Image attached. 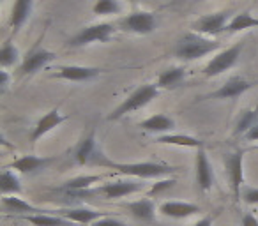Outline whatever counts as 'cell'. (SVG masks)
<instances>
[{
	"mask_svg": "<svg viewBox=\"0 0 258 226\" xmlns=\"http://www.w3.org/2000/svg\"><path fill=\"white\" fill-rule=\"evenodd\" d=\"M90 165L106 166V168L117 170L122 175L135 177V179H159V177L172 175L177 172L175 166L165 165V163H115L111 159L104 158L101 152H96L90 159Z\"/></svg>",
	"mask_w": 258,
	"mask_h": 226,
	"instance_id": "1",
	"label": "cell"
},
{
	"mask_svg": "<svg viewBox=\"0 0 258 226\" xmlns=\"http://www.w3.org/2000/svg\"><path fill=\"white\" fill-rule=\"evenodd\" d=\"M219 48V43L207 36H202V34L197 32H189L184 34L175 44V57H179L180 60H198V58L205 57V55L212 53Z\"/></svg>",
	"mask_w": 258,
	"mask_h": 226,
	"instance_id": "2",
	"label": "cell"
},
{
	"mask_svg": "<svg viewBox=\"0 0 258 226\" xmlns=\"http://www.w3.org/2000/svg\"><path fill=\"white\" fill-rule=\"evenodd\" d=\"M158 94H159L158 85H151V83L140 85L137 90H133V92L129 94V96L125 97L113 111H111L110 115H108V120H118L124 115H127V113H131V111L142 110V108L147 106L152 99H156Z\"/></svg>",
	"mask_w": 258,
	"mask_h": 226,
	"instance_id": "3",
	"label": "cell"
},
{
	"mask_svg": "<svg viewBox=\"0 0 258 226\" xmlns=\"http://www.w3.org/2000/svg\"><path fill=\"white\" fill-rule=\"evenodd\" d=\"M242 50H244V43H237V44H233V46L226 48V50L219 51V53L216 55V57H212L211 62L205 65L204 74L207 76V78H212V76H219L225 71H228V69H232L233 65L237 64V60H239L240 51Z\"/></svg>",
	"mask_w": 258,
	"mask_h": 226,
	"instance_id": "4",
	"label": "cell"
},
{
	"mask_svg": "<svg viewBox=\"0 0 258 226\" xmlns=\"http://www.w3.org/2000/svg\"><path fill=\"white\" fill-rule=\"evenodd\" d=\"M113 25H110V23H97V25L85 27L68 41V46L80 48L90 43H108L113 36Z\"/></svg>",
	"mask_w": 258,
	"mask_h": 226,
	"instance_id": "5",
	"label": "cell"
},
{
	"mask_svg": "<svg viewBox=\"0 0 258 226\" xmlns=\"http://www.w3.org/2000/svg\"><path fill=\"white\" fill-rule=\"evenodd\" d=\"M225 166L228 170V179H230L233 200L239 203L244 187V152L235 150L232 154H228L225 158Z\"/></svg>",
	"mask_w": 258,
	"mask_h": 226,
	"instance_id": "6",
	"label": "cell"
},
{
	"mask_svg": "<svg viewBox=\"0 0 258 226\" xmlns=\"http://www.w3.org/2000/svg\"><path fill=\"white\" fill-rule=\"evenodd\" d=\"M232 13L230 11H221V13H211V15H205L202 18H198L197 22L193 23V30L197 34H202V36H218V34L225 32L226 27H228V18Z\"/></svg>",
	"mask_w": 258,
	"mask_h": 226,
	"instance_id": "7",
	"label": "cell"
},
{
	"mask_svg": "<svg viewBox=\"0 0 258 226\" xmlns=\"http://www.w3.org/2000/svg\"><path fill=\"white\" fill-rule=\"evenodd\" d=\"M120 29L125 30V32H133V34H140V36H145V34H151L152 30L158 25V20L152 13L149 11H135L131 15H127L125 18L120 20Z\"/></svg>",
	"mask_w": 258,
	"mask_h": 226,
	"instance_id": "8",
	"label": "cell"
},
{
	"mask_svg": "<svg viewBox=\"0 0 258 226\" xmlns=\"http://www.w3.org/2000/svg\"><path fill=\"white\" fill-rule=\"evenodd\" d=\"M142 187H144V184L138 182V180L120 179V180H111V182L103 184L101 187H97V193L104 200H118V198L138 193V191H142Z\"/></svg>",
	"mask_w": 258,
	"mask_h": 226,
	"instance_id": "9",
	"label": "cell"
},
{
	"mask_svg": "<svg viewBox=\"0 0 258 226\" xmlns=\"http://www.w3.org/2000/svg\"><path fill=\"white\" fill-rule=\"evenodd\" d=\"M195 175H197V186L202 193H207L214 186V172L209 163V158L205 154V148L200 147L195 158Z\"/></svg>",
	"mask_w": 258,
	"mask_h": 226,
	"instance_id": "10",
	"label": "cell"
},
{
	"mask_svg": "<svg viewBox=\"0 0 258 226\" xmlns=\"http://www.w3.org/2000/svg\"><path fill=\"white\" fill-rule=\"evenodd\" d=\"M202 207L189 201H163L159 205V214L172 219H186L195 214H200Z\"/></svg>",
	"mask_w": 258,
	"mask_h": 226,
	"instance_id": "11",
	"label": "cell"
},
{
	"mask_svg": "<svg viewBox=\"0 0 258 226\" xmlns=\"http://www.w3.org/2000/svg\"><path fill=\"white\" fill-rule=\"evenodd\" d=\"M251 87H253L251 82L240 78V76H233V78H230L226 83H223L216 92H212L211 96H209V99H233V97L242 96Z\"/></svg>",
	"mask_w": 258,
	"mask_h": 226,
	"instance_id": "12",
	"label": "cell"
},
{
	"mask_svg": "<svg viewBox=\"0 0 258 226\" xmlns=\"http://www.w3.org/2000/svg\"><path fill=\"white\" fill-rule=\"evenodd\" d=\"M57 55L53 51H48V50H34L23 58L22 65H20V74H34L36 71H39L41 67H44L46 64H50Z\"/></svg>",
	"mask_w": 258,
	"mask_h": 226,
	"instance_id": "13",
	"label": "cell"
},
{
	"mask_svg": "<svg viewBox=\"0 0 258 226\" xmlns=\"http://www.w3.org/2000/svg\"><path fill=\"white\" fill-rule=\"evenodd\" d=\"M50 163H53V158H37V156H22V158L15 159L8 168L15 170L18 173H36L39 170H44Z\"/></svg>",
	"mask_w": 258,
	"mask_h": 226,
	"instance_id": "14",
	"label": "cell"
},
{
	"mask_svg": "<svg viewBox=\"0 0 258 226\" xmlns=\"http://www.w3.org/2000/svg\"><path fill=\"white\" fill-rule=\"evenodd\" d=\"M101 72L97 67H85V65H62L58 72H55V78L68 80V82H85V80L96 78Z\"/></svg>",
	"mask_w": 258,
	"mask_h": 226,
	"instance_id": "15",
	"label": "cell"
},
{
	"mask_svg": "<svg viewBox=\"0 0 258 226\" xmlns=\"http://www.w3.org/2000/svg\"><path fill=\"white\" fill-rule=\"evenodd\" d=\"M66 120V117L62 115L58 110H51L48 111L46 115L43 117V119L39 120V122L36 124V127H34L32 134H30V141L32 143H36L37 140H41V138L44 136V134H48L50 131H53L55 127H58L62 122Z\"/></svg>",
	"mask_w": 258,
	"mask_h": 226,
	"instance_id": "16",
	"label": "cell"
},
{
	"mask_svg": "<svg viewBox=\"0 0 258 226\" xmlns=\"http://www.w3.org/2000/svg\"><path fill=\"white\" fill-rule=\"evenodd\" d=\"M2 208L9 214H23V215H30V214H44L48 210H43L39 207H34L29 201L18 198V194H11V196H2Z\"/></svg>",
	"mask_w": 258,
	"mask_h": 226,
	"instance_id": "17",
	"label": "cell"
},
{
	"mask_svg": "<svg viewBox=\"0 0 258 226\" xmlns=\"http://www.w3.org/2000/svg\"><path fill=\"white\" fill-rule=\"evenodd\" d=\"M125 208L135 219L144 222H151L156 215V205L151 198H140V200L129 201V203H125Z\"/></svg>",
	"mask_w": 258,
	"mask_h": 226,
	"instance_id": "18",
	"label": "cell"
},
{
	"mask_svg": "<svg viewBox=\"0 0 258 226\" xmlns=\"http://www.w3.org/2000/svg\"><path fill=\"white\" fill-rule=\"evenodd\" d=\"M106 212L94 210V208L87 207H78V208H68V210H62V217L69 219L73 222H80V224H92L94 221L101 217H106Z\"/></svg>",
	"mask_w": 258,
	"mask_h": 226,
	"instance_id": "19",
	"label": "cell"
},
{
	"mask_svg": "<svg viewBox=\"0 0 258 226\" xmlns=\"http://www.w3.org/2000/svg\"><path fill=\"white\" fill-rule=\"evenodd\" d=\"M103 179H104L103 175H80V177H75V179L68 180L58 191H66L68 196H71V194H87L85 191L89 189L90 186L101 182Z\"/></svg>",
	"mask_w": 258,
	"mask_h": 226,
	"instance_id": "20",
	"label": "cell"
},
{
	"mask_svg": "<svg viewBox=\"0 0 258 226\" xmlns=\"http://www.w3.org/2000/svg\"><path fill=\"white\" fill-rule=\"evenodd\" d=\"M34 9V0H15L11 11V29L13 32H18L23 27V23L29 20V16L32 15Z\"/></svg>",
	"mask_w": 258,
	"mask_h": 226,
	"instance_id": "21",
	"label": "cell"
},
{
	"mask_svg": "<svg viewBox=\"0 0 258 226\" xmlns=\"http://www.w3.org/2000/svg\"><path fill=\"white\" fill-rule=\"evenodd\" d=\"M140 127L145 131H149V133H170V131L175 127V122H173L170 117L163 115V113H156V115L149 117V119H145L144 122H140Z\"/></svg>",
	"mask_w": 258,
	"mask_h": 226,
	"instance_id": "22",
	"label": "cell"
},
{
	"mask_svg": "<svg viewBox=\"0 0 258 226\" xmlns=\"http://www.w3.org/2000/svg\"><path fill=\"white\" fill-rule=\"evenodd\" d=\"M0 193L2 196H11V194H22L23 186L20 182L18 175L11 168H4L0 173Z\"/></svg>",
	"mask_w": 258,
	"mask_h": 226,
	"instance_id": "23",
	"label": "cell"
},
{
	"mask_svg": "<svg viewBox=\"0 0 258 226\" xmlns=\"http://www.w3.org/2000/svg\"><path fill=\"white\" fill-rule=\"evenodd\" d=\"M184 76H186V69L184 67H170L165 69L161 74L158 76V89H175L182 83Z\"/></svg>",
	"mask_w": 258,
	"mask_h": 226,
	"instance_id": "24",
	"label": "cell"
},
{
	"mask_svg": "<svg viewBox=\"0 0 258 226\" xmlns=\"http://www.w3.org/2000/svg\"><path fill=\"white\" fill-rule=\"evenodd\" d=\"M96 154V134L90 133L87 138H83L75 150V158L78 165H90V159Z\"/></svg>",
	"mask_w": 258,
	"mask_h": 226,
	"instance_id": "25",
	"label": "cell"
},
{
	"mask_svg": "<svg viewBox=\"0 0 258 226\" xmlns=\"http://www.w3.org/2000/svg\"><path fill=\"white\" fill-rule=\"evenodd\" d=\"M158 143L161 145H177V147H189V148H200L204 147V143H202L198 138L195 136H187V134H161V136H158Z\"/></svg>",
	"mask_w": 258,
	"mask_h": 226,
	"instance_id": "26",
	"label": "cell"
},
{
	"mask_svg": "<svg viewBox=\"0 0 258 226\" xmlns=\"http://www.w3.org/2000/svg\"><path fill=\"white\" fill-rule=\"evenodd\" d=\"M23 219L32 222L34 226H73V221L62 217V215H50V214H30L23 215Z\"/></svg>",
	"mask_w": 258,
	"mask_h": 226,
	"instance_id": "27",
	"label": "cell"
},
{
	"mask_svg": "<svg viewBox=\"0 0 258 226\" xmlns=\"http://www.w3.org/2000/svg\"><path fill=\"white\" fill-rule=\"evenodd\" d=\"M253 27H258V18H253L249 13H240L230 20L226 30L228 32H240V30L253 29Z\"/></svg>",
	"mask_w": 258,
	"mask_h": 226,
	"instance_id": "28",
	"label": "cell"
},
{
	"mask_svg": "<svg viewBox=\"0 0 258 226\" xmlns=\"http://www.w3.org/2000/svg\"><path fill=\"white\" fill-rule=\"evenodd\" d=\"M18 58H20V53L15 44L6 43L4 46H2V50H0V65H2V67L6 69V67H9V65L16 64Z\"/></svg>",
	"mask_w": 258,
	"mask_h": 226,
	"instance_id": "29",
	"label": "cell"
},
{
	"mask_svg": "<svg viewBox=\"0 0 258 226\" xmlns=\"http://www.w3.org/2000/svg\"><path fill=\"white\" fill-rule=\"evenodd\" d=\"M94 15L106 16V15H117L120 13V6H118L117 0H97L92 8Z\"/></svg>",
	"mask_w": 258,
	"mask_h": 226,
	"instance_id": "30",
	"label": "cell"
},
{
	"mask_svg": "<svg viewBox=\"0 0 258 226\" xmlns=\"http://www.w3.org/2000/svg\"><path fill=\"white\" fill-rule=\"evenodd\" d=\"M256 117H258V108L256 110H249L246 111L242 117H240V120L237 122V127H235V134H246L247 131L251 129V127L256 124Z\"/></svg>",
	"mask_w": 258,
	"mask_h": 226,
	"instance_id": "31",
	"label": "cell"
},
{
	"mask_svg": "<svg viewBox=\"0 0 258 226\" xmlns=\"http://www.w3.org/2000/svg\"><path fill=\"white\" fill-rule=\"evenodd\" d=\"M175 179H165V180H158L156 184H152V187L149 189V196H154V194H159L163 191L170 189V187L175 186Z\"/></svg>",
	"mask_w": 258,
	"mask_h": 226,
	"instance_id": "32",
	"label": "cell"
},
{
	"mask_svg": "<svg viewBox=\"0 0 258 226\" xmlns=\"http://www.w3.org/2000/svg\"><path fill=\"white\" fill-rule=\"evenodd\" d=\"M240 200L247 205H258V187H242Z\"/></svg>",
	"mask_w": 258,
	"mask_h": 226,
	"instance_id": "33",
	"label": "cell"
},
{
	"mask_svg": "<svg viewBox=\"0 0 258 226\" xmlns=\"http://www.w3.org/2000/svg\"><path fill=\"white\" fill-rule=\"evenodd\" d=\"M92 226H127V224L118 221V219L111 217V215H106V217H101V219H97V221H94Z\"/></svg>",
	"mask_w": 258,
	"mask_h": 226,
	"instance_id": "34",
	"label": "cell"
},
{
	"mask_svg": "<svg viewBox=\"0 0 258 226\" xmlns=\"http://www.w3.org/2000/svg\"><path fill=\"white\" fill-rule=\"evenodd\" d=\"M244 138H246L247 141H258V122L254 124V126L251 127L246 134H244Z\"/></svg>",
	"mask_w": 258,
	"mask_h": 226,
	"instance_id": "35",
	"label": "cell"
},
{
	"mask_svg": "<svg viewBox=\"0 0 258 226\" xmlns=\"http://www.w3.org/2000/svg\"><path fill=\"white\" fill-rule=\"evenodd\" d=\"M242 226H258V217L254 214H246L242 217Z\"/></svg>",
	"mask_w": 258,
	"mask_h": 226,
	"instance_id": "36",
	"label": "cell"
},
{
	"mask_svg": "<svg viewBox=\"0 0 258 226\" xmlns=\"http://www.w3.org/2000/svg\"><path fill=\"white\" fill-rule=\"evenodd\" d=\"M9 85V72L0 71V90H6Z\"/></svg>",
	"mask_w": 258,
	"mask_h": 226,
	"instance_id": "37",
	"label": "cell"
},
{
	"mask_svg": "<svg viewBox=\"0 0 258 226\" xmlns=\"http://www.w3.org/2000/svg\"><path fill=\"white\" fill-rule=\"evenodd\" d=\"M193 226H212V217L211 215H205V217H202L200 221H197Z\"/></svg>",
	"mask_w": 258,
	"mask_h": 226,
	"instance_id": "38",
	"label": "cell"
},
{
	"mask_svg": "<svg viewBox=\"0 0 258 226\" xmlns=\"http://www.w3.org/2000/svg\"><path fill=\"white\" fill-rule=\"evenodd\" d=\"M129 2H137V0H129Z\"/></svg>",
	"mask_w": 258,
	"mask_h": 226,
	"instance_id": "39",
	"label": "cell"
},
{
	"mask_svg": "<svg viewBox=\"0 0 258 226\" xmlns=\"http://www.w3.org/2000/svg\"><path fill=\"white\" fill-rule=\"evenodd\" d=\"M180 2H182V0H180Z\"/></svg>",
	"mask_w": 258,
	"mask_h": 226,
	"instance_id": "40",
	"label": "cell"
}]
</instances>
